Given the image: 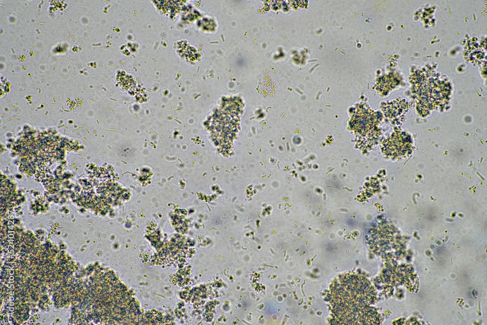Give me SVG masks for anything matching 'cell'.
I'll return each instance as SVG.
<instances>
[{
	"instance_id": "obj_1",
	"label": "cell",
	"mask_w": 487,
	"mask_h": 325,
	"mask_svg": "<svg viewBox=\"0 0 487 325\" xmlns=\"http://www.w3.org/2000/svg\"><path fill=\"white\" fill-rule=\"evenodd\" d=\"M330 302L334 324L377 325V313L372 306L373 287L364 277L346 275L331 289Z\"/></svg>"
},
{
	"instance_id": "obj_2",
	"label": "cell",
	"mask_w": 487,
	"mask_h": 325,
	"mask_svg": "<svg viewBox=\"0 0 487 325\" xmlns=\"http://www.w3.org/2000/svg\"><path fill=\"white\" fill-rule=\"evenodd\" d=\"M412 146L409 135L396 133L383 143L382 151L388 157L399 158L407 156L412 151Z\"/></svg>"
},
{
	"instance_id": "obj_3",
	"label": "cell",
	"mask_w": 487,
	"mask_h": 325,
	"mask_svg": "<svg viewBox=\"0 0 487 325\" xmlns=\"http://www.w3.org/2000/svg\"><path fill=\"white\" fill-rule=\"evenodd\" d=\"M375 123V118L374 114L369 110L361 109L353 115L350 124L356 132L364 135L372 131Z\"/></svg>"
}]
</instances>
